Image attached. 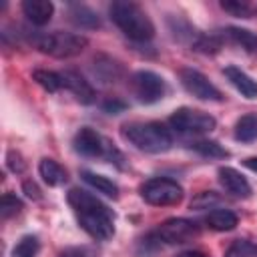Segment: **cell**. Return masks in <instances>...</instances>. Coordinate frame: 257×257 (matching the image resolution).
<instances>
[{"label":"cell","mask_w":257,"mask_h":257,"mask_svg":"<svg viewBox=\"0 0 257 257\" xmlns=\"http://www.w3.org/2000/svg\"><path fill=\"white\" fill-rule=\"evenodd\" d=\"M205 223L213 229V231H233L239 223L237 215L231 209H213L207 217Z\"/></svg>","instance_id":"obj_19"},{"label":"cell","mask_w":257,"mask_h":257,"mask_svg":"<svg viewBox=\"0 0 257 257\" xmlns=\"http://www.w3.org/2000/svg\"><path fill=\"white\" fill-rule=\"evenodd\" d=\"M80 177L96 193H102L108 199H118V185L112 179H108L104 175H98V173H92V171H82Z\"/></svg>","instance_id":"obj_17"},{"label":"cell","mask_w":257,"mask_h":257,"mask_svg":"<svg viewBox=\"0 0 257 257\" xmlns=\"http://www.w3.org/2000/svg\"><path fill=\"white\" fill-rule=\"evenodd\" d=\"M38 173L42 177V181L48 185V187H58V185H64L68 181V175L64 171V167L60 163H56L54 159H40L38 163Z\"/></svg>","instance_id":"obj_15"},{"label":"cell","mask_w":257,"mask_h":257,"mask_svg":"<svg viewBox=\"0 0 257 257\" xmlns=\"http://www.w3.org/2000/svg\"><path fill=\"white\" fill-rule=\"evenodd\" d=\"M58 257H96L88 247H68L64 251H60Z\"/></svg>","instance_id":"obj_30"},{"label":"cell","mask_w":257,"mask_h":257,"mask_svg":"<svg viewBox=\"0 0 257 257\" xmlns=\"http://www.w3.org/2000/svg\"><path fill=\"white\" fill-rule=\"evenodd\" d=\"M22 12L28 18L30 24L34 26H44L50 22L54 14V4L48 0H24L22 2Z\"/></svg>","instance_id":"obj_13"},{"label":"cell","mask_w":257,"mask_h":257,"mask_svg":"<svg viewBox=\"0 0 257 257\" xmlns=\"http://www.w3.org/2000/svg\"><path fill=\"white\" fill-rule=\"evenodd\" d=\"M201 235V227L185 217H173L167 219L165 223H161L155 231L147 233L141 243H139V253L141 255H151L157 253L159 249L167 247V245H183L189 243L193 239H197Z\"/></svg>","instance_id":"obj_2"},{"label":"cell","mask_w":257,"mask_h":257,"mask_svg":"<svg viewBox=\"0 0 257 257\" xmlns=\"http://www.w3.org/2000/svg\"><path fill=\"white\" fill-rule=\"evenodd\" d=\"M217 201V197L213 195V191H205V193H201L197 199H195V203H193V207H197V209H207L211 203H215Z\"/></svg>","instance_id":"obj_32"},{"label":"cell","mask_w":257,"mask_h":257,"mask_svg":"<svg viewBox=\"0 0 257 257\" xmlns=\"http://www.w3.org/2000/svg\"><path fill=\"white\" fill-rule=\"evenodd\" d=\"M32 78L46 92H58V90H62V76H60V72L46 70V68H36V70H32Z\"/></svg>","instance_id":"obj_21"},{"label":"cell","mask_w":257,"mask_h":257,"mask_svg":"<svg viewBox=\"0 0 257 257\" xmlns=\"http://www.w3.org/2000/svg\"><path fill=\"white\" fill-rule=\"evenodd\" d=\"M68 18H70V22H72L74 26H78V28H82V30H94V28L100 26L98 14H96L92 8L84 6V4H72V6L68 8Z\"/></svg>","instance_id":"obj_16"},{"label":"cell","mask_w":257,"mask_h":257,"mask_svg":"<svg viewBox=\"0 0 257 257\" xmlns=\"http://www.w3.org/2000/svg\"><path fill=\"white\" fill-rule=\"evenodd\" d=\"M169 28H171V32L175 34V38H179V40H189L191 44H195L197 38L201 36L199 32H195V28H193V26L189 24V20L183 18V16H171V18H169Z\"/></svg>","instance_id":"obj_22"},{"label":"cell","mask_w":257,"mask_h":257,"mask_svg":"<svg viewBox=\"0 0 257 257\" xmlns=\"http://www.w3.org/2000/svg\"><path fill=\"white\" fill-rule=\"evenodd\" d=\"M223 34L221 32H215V34H201L197 38V42L193 44V48L197 52H203V54H215L221 50L223 46Z\"/></svg>","instance_id":"obj_25"},{"label":"cell","mask_w":257,"mask_h":257,"mask_svg":"<svg viewBox=\"0 0 257 257\" xmlns=\"http://www.w3.org/2000/svg\"><path fill=\"white\" fill-rule=\"evenodd\" d=\"M215 116L191 106H181L169 116V126L181 135H207L215 128Z\"/></svg>","instance_id":"obj_8"},{"label":"cell","mask_w":257,"mask_h":257,"mask_svg":"<svg viewBox=\"0 0 257 257\" xmlns=\"http://www.w3.org/2000/svg\"><path fill=\"white\" fill-rule=\"evenodd\" d=\"M217 177H219V183L221 187L233 195V197H239V199H247L251 195V185L249 181L233 167H219L217 171Z\"/></svg>","instance_id":"obj_12"},{"label":"cell","mask_w":257,"mask_h":257,"mask_svg":"<svg viewBox=\"0 0 257 257\" xmlns=\"http://www.w3.org/2000/svg\"><path fill=\"white\" fill-rule=\"evenodd\" d=\"M32 42L40 52H44L48 56H54V58L78 56L88 46L86 36L76 34V32H62V30L36 34V36H32Z\"/></svg>","instance_id":"obj_5"},{"label":"cell","mask_w":257,"mask_h":257,"mask_svg":"<svg viewBox=\"0 0 257 257\" xmlns=\"http://www.w3.org/2000/svg\"><path fill=\"white\" fill-rule=\"evenodd\" d=\"M235 139L239 143H253V141H257V112L243 114L235 122Z\"/></svg>","instance_id":"obj_20"},{"label":"cell","mask_w":257,"mask_h":257,"mask_svg":"<svg viewBox=\"0 0 257 257\" xmlns=\"http://www.w3.org/2000/svg\"><path fill=\"white\" fill-rule=\"evenodd\" d=\"M131 86H133L135 96L145 104L159 102L161 98H165L169 90L165 78L153 70H137L131 76Z\"/></svg>","instance_id":"obj_9"},{"label":"cell","mask_w":257,"mask_h":257,"mask_svg":"<svg viewBox=\"0 0 257 257\" xmlns=\"http://www.w3.org/2000/svg\"><path fill=\"white\" fill-rule=\"evenodd\" d=\"M6 165H8V169H10L12 173H22V171H24V161H22L20 153H16V151H8V155H6Z\"/></svg>","instance_id":"obj_29"},{"label":"cell","mask_w":257,"mask_h":257,"mask_svg":"<svg viewBox=\"0 0 257 257\" xmlns=\"http://www.w3.org/2000/svg\"><path fill=\"white\" fill-rule=\"evenodd\" d=\"M181 84L185 86V90L189 94H193L199 100H207V102H221L223 100V92L201 72L195 68H183L179 72Z\"/></svg>","instance_id":"obj_10"},{"label":"cell","mask_w":257,"mask_h":257,"mask_svg":"<svg viewBox=\"0 0 257 257\" xmlns=\"http://www.w3.org/2000/svg\"><path fill=\"white\" fill-rule=\"evenodd\" d=\"M141 197L145 199V203L155 205V207H169V205H177L183 201L185 191L183 187L169 177H153L149 181H145L139 189Z\"/></svg>","instance_id":"obj_7"},{"label":"cell","mask_w":257,"mask_h":257,"mask_svg":"<svg viewBox=\"0 0 257 257\" xmlns=\"http://www.w3.org/2000/svg\"><path fill=\"white\" fill-rule=\"evenodd\" d=\"M177 257H209V255H207V253H203V251H197V249H187V251L179 253Z\"/></svg>","instance_id":"obj_34"},{"label":"cell","mask_w":257,"mask_h":257,"mask_svg":"<svg viewBox=\"0 0 257 257\" xmlns=\"http://www.w3.org/2000/svg\"><path fill=\"white\" fill-rule=\"evenodd\" d=\"M72 147L78 155L88 157V159H106L112 163H118L122 159V155L116 151V147L90 126H82L76 131V135L72 139Z\"/></svg>","instance_id":"obj_6"},{"label":"cell","mask_w":257,"mask_h":257,"mask_svg":"<svg viewBox=\"0 0 257 257\" xmlns=\"http://www.w3.org/2000/svg\"><path fill=\"white\" fill-rule=\"evenodd\" d=\"M22 191L26 193V197H30V199H34V201H38L42 195H40V189L36 187V183H32V181H24L22 183Z\"/></svg>","instance_id":"obj_33"},{"label":"cell","mask_w":257,"mask_h":257,"mask_svg":"<svg viewBox=\"0 0 257 257\" xmlns=\"http://www.w3.org/2000/svg\"><path fill=\"white\" fill-rule=\"evenodd\" d=\"M225 257H257V243L249 239H237L229 245Z\"/></svg>","instance_id":"obj_27"},{"label":"cell","mask_w":257,"mask_h":257,"mask_svg":"<svg viewBox=\"0 0 257 257\" xmlns=\"http://www.w3.org/2000/svg\"><path fill=\"white\" fill-rule=\"evenodd\" d=\"M40 251V241L36 235H24L12 249V257H36Z\"/></svg>","instance_id":"obj_26"},{"label":"cell","mask_w":257,"mask_h":257,"mask_svg":"<svg viewBox=\"0 0 257 257\" xmlns=\"http://www.w3.org/2000/svg\"><path fill=\"white\" fill-rule=\"evenodd\" d=\"M223 38L231 40L233 44L241 46L245 52H257V34L247 30V28H241V26H227L225 30H221Z\"/></svg>","instance_id":"obj_18"},{"label":"cell","mask_w":257,"mask_h":257,"mask_svg":"<svg viewBox=\"0 0 257 257\" xmlns=\"http://www.w3.org/2000/svg\"><path fill=\"white\" fill-rule=\"evenodd\" d=\"M60 76H62V88L72 92L78 102H82V104L94 102V88H92V84L80 72H76V70H62Z\"/></svg>","instance_id":"obj_11"},{"label":"cell","mask_w":257,"mask_h":257,"mask_svg":"<svg viewBox=\"0 0 257 257\" xmlns=\"http://www.w3.org/2000/svg\"><path fill=\"white\" fill-rule=\"evenodd\" d=\"M22 209H24V203L14 193H4L2 195V201H0V217H2V221L18 215Z\"/></svg>","instance_id":"obj_28"},{"label":"cell","mask_w":257,"mask_h":257,"mask_svg":"<svg viewBox=\"0 0 257 257\" xmlns=\"http://www.w3.org/2000/svg\"><path fill=\"white\" fill-rule=\"evenodd\" d=\"M191 149L195 153H199L201 157H209V159H225V157H229V151L223 145H219L217 141H211V139L195 141L191 145Z\"/></svg>","instance_id":"obj_23"},{"label":"cell","mask_w":257,"mask_h":257,"mask_svg":"<svg viewBox=\"0 0 257 257\" xmlns=\"http://www.w3.org/2000/svg\"><path fill=\"white\" fill-rule=\"evenodd\" d=\"M66 201L72 207L78 225L88 237L96 241H108L114 235V213L98 197L74 187L68 191Z\"/></svg>","instance_id":"obj_1"},{"label":"cell","mask_w":257,"mask_h":257,"mask_svg":"<svg viewBox=\"0 0 257 257\" xmlns=\"http://www.w3.org/2000/svg\"><path fill=\"white\" fill-rule=\"evenodd\" d=\"M120 133L135 149L149 155H161L173 147L171 131L159 120H133L122 124Z\"/></svg>","instance_id":"obj_4"},{"label":"cell","mask_w":257,"mask_h":257,"mask_svg":"<svg viewBox=\"0 0 257 257\" xmlns=\"http://www.w3.org/2000/svg\"><path fill=\"white\" fill-rule=\"evenodd\" d=\"M225 76H227V80L245 96V98H249V100H253V98H257V80L253 78V76H249L245 70H241L239 66H225Z\"/></svg>","instance_id":"obj_14"},{"label":"cell","mask_w":257,"mask_h":257,"mask_svg":"<svg viewBox=\"0 0 257 257\" xmlns=\"http://www.w3.org/2000/svg\"><path fill=\"white\" fill-rule=\"evenodd\" d=\"M221 8L237 18H253L257 16V4L245 2V0H223Z\"/></svg>","instance_id":"obj_24"},{"label":"cell","mask_w":257,"mask_h":257,"mask_svg":"<svg viewBox=\"0 0 257 257\" xmlns=\"http://www.w3.org/2000/svg\"><path fill=\"white\" fill-rule=\"evenodd\" d=\"M243 165L249 169V171H253V173H257V157H247L245 161H243Z\"/></svg>","instance_id":"obj_35"},{"label":"cell","mask_w":257,"mask_h":257,"mask_svg":"<svg viewBox=\"0 0 257 257\" xmlns=\"http://www.w3.org/2000/svg\"><path fill=\"white\" fill-rule=\"evenodd\" d=\"M108 16L116 24V28L133 42H149L155 36L153 20L137 2H112L108 6Z\"/></svg>","instance_id":"obj_3"},{"label":"cell","mask_w":257,"mask_h":257,"mask_svg":"<svg viewBox=\"0 0 257 257\" xmlns=\"http://www.w3.org/2000/svg\"><path fill=\"white\" fill-rule=\"evenodd\" d=\"M124 108H126V104H124L122 100H118V98H108V100L102 102V110L108 112V114H118V112H122Z\"/></svg>","instance_id":"obj_31"}]
</instances>
